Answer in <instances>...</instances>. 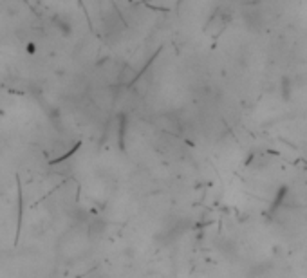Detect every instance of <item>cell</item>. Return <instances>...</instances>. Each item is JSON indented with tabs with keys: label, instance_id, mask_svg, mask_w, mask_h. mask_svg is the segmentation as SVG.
Masks as SVG:
<instances>
[{
	"label": "cell",
	"instance_id": "1",
	"mask_svg": "<svg viewBox=\"0 0 307 278\" xmlns=\"http://www.w3.org/2000/svg\"><path fill=\"white\" fill-rule=\"evenodd\" d=\"M158 123H159V127H161V130H165V132L181 134V130H183V125H181L179 117L172 116V114H165V116H161Z\"/></svg>",
	"mask_w": 307,
	"mask_h": 278
}]
</instances>
